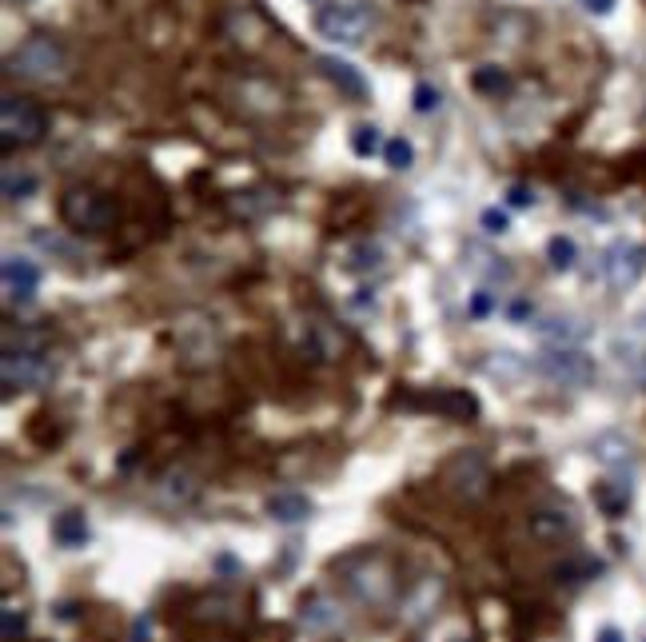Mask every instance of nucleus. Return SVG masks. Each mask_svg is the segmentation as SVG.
Segmentation results:
<instances>
[{
  "mask_svg": "<svg viewBox=\"0 0 646 642\" xmlns=\"http://www.w3.org/2000/svg\"><path fill=\"white\" fill-rule=\"evenodd\" d=\"M383 160H387V168L407 172V168H411V160H415V148H411L403 136H395V140H387V144H383Z\"/></svg>",
  "mask_w": 646,
  "mask_h": 642,
  "instance_id": "2f4dec72",
  "label": "nucleus"
},
{
  "mask_svg": "<svg viewBox=\"0 0 646 642\" xmlns=\"http://www.w3.org/2000/svg\"><path fill=\"white\" fill-rule=\"evenodd\" d=\"M351 148H355V156H375V152L383 148L379 128H375V124H359L355 136H351Z\"/></svg>",
  "mask_w": 646,
  "mask_h": 642,
  "instance_id": "473e14b6",
  "label": "nucleus"
},
{
  "mask_svg": "<svg viewBox=\"0 0 646 642\" xmlns=\"http://www.w3.org/2000/svg\"><path fill=\"white\" fill-rule=\"evenodd\" d=\"M52 539H56L60 547H68V551L84 547V543H88V519H84V511H64V515H56V519H52Z\"/></svg>",
  "mask_w": 646,
  "mask_h": 642,
  "instance_id": "4be33fe9",
  "label": "nucleus"
},
{
  "mask_svg": "<svg viewBox=\"0 0 646 642\" xmlns=\"http://www.w3.org/2000/svg\"><path fill=\"white\" fill-rule=\"evenodd\" d=\"M527 531H531L535 543H547V547L571 543L579 535V515L571 507H539V511H531Z\"/></svg>",
  "mask_w": 646,
  "mask_h": 642,
  "instance_id": "9d476101",
  "label": "nucleus"
},
{
  "mask_svg": "<svg viewBox=\"0 0 646 642\" xmlns=\"http://www.w3.org/2000/svg\"><path fill=\"white\" fill-rule=\"evenodd\" d=\"M44 132H48L44 104H36L28 96H16V92H4V100H0V148L4 152L32 148V144L44 140Z\"/></svg>",
  "mask_w": 646,
  "mask_h": 642,
  "instance_id": "20e7f679",
  "label": "nucleus"
},
{
  "mask_svg": "<svg viewBox=\"0 0 646 642\" xmlns=\"http://www.w3.org/2000/svg\"><path fill=\"white\" fill-rule=\"evenodd\" d=\"M335 575L371 611H383L399 599V571L383 551H351L335 559Z\"/></svg>",
  "mask_w": 646,
  "mask_h": 642,
  "instance_id": "f257e3e1",
  "label": "nucleus"
},
{
  "mask_svg": "<svg viewBox=\"0 0 646 642\" xmlns=\"http://www.w3.org/2000/svg\"><path fill=\"white\" fill-rule=\"evenodd\" d=\"M547 260H551L555 272H571L575 260H579L575 240H571V236H551V240H547Z\"/></svg>",
  "mask_w": 646,
  "mask_h": 642,
  "instance_id": "cd10ccee",
  "label": "nucleus"
},
{
  "mask_svg": "<svg viewBox=\"0 0 646 642\" xmlns=\"http://www.w3.org/2000/svg\"><path fill=\"white\" fill-rule=\"evenodd\" d=\"M595 451H599V459H603L607 467H627V463H631V443H627L623 435H603V439L595 443Z\"/></svg>",
  "mask_w": 646,
  "mask_h": 642,
  "instance_id": "c756f323",
  "label": "nucleus"
},
{
  "mask_svg": "<svg viewBox=\"0 0 646 642\" xmlns=\"http://www.w3.org/2000/svg\"><path fill=\"white\" fill-rule=\"evenodd\" d=\"M52 359L48 351H4L0 359V379H4V391H36L52 379Z\"/></svg>",
  "mask_w": 646,
  "mask_h": 642,
  "instance_id": "0eeeda50",
  "label": "nucleus"
},
{
  "mask_svg": "<svg viewBox=\"0 0 646 642\" xmlns=\"http://www.w3.org/2000/svg\"><path fill=\"white\" fill-rule=\"evenodd\" d=\"M371 24H375L371 0H327L316 8V32L331 44H343V48L359 44L371 32Z\"/></svg>",
  "mask_w": 646,
  "mask_h": 642,
  "instance_id": "39448f33",
  "label": "nucleus"
},
{
  "mask_svg": "<svg viewBox=\"0 0 646 642\" xmlns=\"http://www.w3.org/2000/svg\"><path fill=\"white\" fill-rule=\"evenodd\" d=\"M0 619H4V642H20V635L28 631V615L16 607H4Z\"/></svg>",
  "mask_w": 646,
  "mask_h": 642,
  "instance_id": "f704fd0d",
  "label": "nucleus"
},
{
  "mask_svg": "<svg viewBox=\"0 0 646 642\" xmlns=\"http://www.w3.org/2000/svg\"><path fill=\"white\" fill-rule=\"evenodd\" d=\"M228 208L240 220H260V216H268L276 208V196L268 188H248V192H232L228 196Z\"/></svg>",
  "mask_w": 646,
  "mask_h": 642,
  "instance_id": "aec40b11",
  "label": "nucleus"
},
{
  "mask_svg": "<svg viewBox=\"0 0 646 642\" xmlns=\"http://www.w3.org/2000/svg\"><path fill=\"white\" fill-rule=\"evenodd\" d=\"M419 407L443 415V419H455V423H471L479 415V399L471 391H455V387H443V391H431L427 399H419Z\"/></svg>",
  "mask_w": 646,
  "mask_h": 642,
  "instance_id": "f8f14e48",
  "label": "nucleus"
},
{
  "mask_svg": "<svg viewBox=\"0 0 646 642\" xmlns=\"http://www.w3.org/2000/svg\"><path fill=\"white\" fill-rule=\"evenodd\" d=\"M599 642H623V631H619V627H603V631H599Z\"/></svg>",
  "mask_w": 646,
  "mask_h": 642,
  "instance_id": "79ce46f5",
  "label": "nucleus"
},
{
  "mask_svg": "<svg viewBox=\"0 0 646 642\" xmlns=\"http://www.w3.org/2000/svg\"><path fill=\"white\" fill-rule=\"evenodd\" d=\"M531 331L551 347H579L591 335V323L575 320V316H543L531 323Z\"/></svg>",
  "mask_w": 646,
  "mask_h": 642,
  "instance_id": "4468645a",
  "label": "nucleus"
},
{
  "mask_svg": "<svg viewBox=\"0 0 646 642\" xmlns=\"http://www.w3.org/2000/svg\"><path fill=\"white\" fill-rule=\"evenodd\" d=\"M4 76L24 84H60L68 76V48L52 32H32L8 52Z\"/></svg>",
  "mask_w": 646,
  "mask_h": 642,
  "instance_id": "f03ea898",
  "label": "nucleus"
},
{
  "mask_svg": "<svg viewBox=\"0 0 646 642\" xmlns=\"http://www.w3.org/2000/svg\"><path fill=\"white\" fill-rule=\"evenodd\" d=\"M535 371L551 383H563V387H583L595 379V363L579 351V347H551L535 359Z\"/></svg>",
  "mask_w": 646,
  "mask_h": 642,
  "instance_id": "6e6552de",
  "label": "nucleus"
},
{
  "mask_svg": "<svg viewBox=\"0 0 646 642\" xmlns=\"http://www.w3.org/2000/svg\"><path fill=\"white\" fill-rule=\"evenodd\" d=\"M176 343H180V351L184 355H192L188 363H212L216 359V351H220V335H216V327L212 323H180V331H176Z\"/></svg>",
  "mask_w": 646,
  "mask_h": 642,
  "instance_id": "ddd939ff",
  "label": "nucleus"
},
{
  "mask_svg": "<svg viewBox=\"0 0 646 642\" xmlns=\"http://www.w3.org/2000/svg\"><path fill=\"white\" fill-rule=\"evenodd\" d=\"M36 188H40V180L32 172H12V168L4 172V200H12V204L16 200H28Z\"/></svg>",
  "mask_w": 646,
  "mask_h": 642,
  "instance_id": "7c9ffc66",
  "label": "nucleus"
},
{
  "mask_svg": "<svg viewBox=\"0 0 646 642\" xmlns=\"http://www.w3.org/2000/svg\"><path fill=\"white\" fill-rule=\"evenodd\" d=\"M60 220L80 236H108L120 220L116 200L96 184H72L60 196Z\"/></svg>",
  "mask_w": 646,
  "mask_h": 642,
  "instance_id": "7ed1b4c3",
  "label": "nucleus"
},
{
  "mask_svg": "<svg viewBox=\"0 0 646 642\" xmlns=\"http://www.w3.org/2000/svg\"><path fill=\"white\" fill-rule=\"evenodd\" d=\"M240 611H244V603L236 599V595H228V591H216V595H204L200 603H196V619L200 623H232V619H240Z\"/></svg>",
  "mask_w": 646,
  "mask_h": 642,
  "instance_id": "6ab92c4d",
  "label": "nucleus"
},
{
  "mask_svg": "<svg viewBox=\"0 0 646 642\" xmlns=\"http://www.w3.org/2000/svg\"><path fill=\"white\" fill-rule=\"evenodd\" d=\"M439 599H443V583H439L435 575L419 579V583H415V591H407V595H403V619H407V623H423V619L439 607Z\"/></svg>",
  "mask_w": 646,
  "mask_h": 642,
  "instance_id": "f3484780",
  "label": "nucleus"
},
{
  "mask_svg": "<svg viewBox=\"0 0 646 642\" xmlns=\"http://www.w3.org/2000/svg\"><path fill=\"white\" fill-rule=\"evenodd\" d=\"M475 256H479V260H471L475 272H487L491 280H507L511 276V268L507 264H495V256H483V252H475Z\"/></svg>",
  "mask_w": 646,
  "mask_h": 642,
  "instance_id": "c9c22d12",
  "label": "nucleus"
},
{
  "mask_svg": "<svg viewBox=\"0 0 646 642\" xmlns=\"http://www.w3.org/2000/svg\"><path fill=\"white\" fill-rule=\"evenodd\" d=\"M435 108H439V88L415 84V112H435Z\"/></svg>",
  "mask_w": 646,
  "mask_h": 642,
  "instance_id": "e433bc0d",
  "label": "nucleus"
},
{
  "mask_svg": "<svg viewBox=\"0 0 646 642\" xmlns=\"http://www.w3.org/2000/svg\"><path fill=\"white\" fill-rule=\"evenodd\" d=\"M471 84H475L479 92H487V96H499V92H511V76H507L503 68H495V64H483V68H475V76H471Z\"/></svg>",
  "mask_w": 646,
  "mask_h": 642,
  "instance_id": "c85d7f7f",
  "label": "nucleus"
},
{
  "mask_svg": "<svg viewBox=\"0 0 646 642\" xmlns=\"http://www.w3.org/2000/svg\"><path fill=\"white\" fill-rule=\"evenodd\" d=\"M347 351V339L339 335V327L323 320H312L304 327V355L316 359V363H335L339 355Z\"/></svg>",
  "mask_w": 646,
  "mask_h": 642,
  "instance_id": "2eb2a0df",
  "label": "nucleus"
},
{
  "mask_svg": "<svg viewBox=\"0 0 646 642\" xmlns=\"http://www.w3.org/2000/svg\"><path fill=\"white\" fill-rule=\"evenodd\" d=\"M591 16H607V12H615V0H579Z\"/></svg>",
  "mask_w": 646,
  "mask_h": 642,
  "instance_id": "a19ab883",
  "label": "nucleus"
},
{
  "mask_svg": "<svg viewBox=\"0 0 646 642\" xmlns=\"http://www.w3.org/2000/svg\"><path fill=\"white\" fill-rule=\"evenodd\" d=\"M531 316H535L531 300H511V304H507V320L511 323H527Z\"/></svg>",
  "mask_w": 646,
  "mask_h": 642,
  "instance_id": "ea45409f",
  "label": "nucleus"
},
{
  "mask_svg": "<svg viewBox=\"0 0 646 642\" xmlns=\"http://www.w3.org/2000/svg\"><path fill=\"white\" fill-rule=\"evenodd\" d=\"M595 503L603 507V515L623 519V515H627V507H631V483H619V479L599 483V487H595Z\"/></svg>",
  "mask_w": 646,
  "mask_h": 642,
  "instance_id": "393cba45",
  "label": "nucleus"
},
{
  "mask_svg": "<svg viewBox=\"0 0 646 642\" xmlns=\"http://www.w3.org/2000/svg\"><path fill=\"white\" fill-rule=\"evenodd\" d=\"M643 272H646V252L639 244H615V248H607V256H603V280L615 292L635 288L643 280Z\"/></svg>",
  "mask_w": 646,
  "mask_h": 642,
  "instance_id": "1a4fd4ad",
  "label": "nucleus"
},
{
  "mask_svg": "<svg viewBox=\"0 0 646 642\" xmlns=\"http://www.w3.org/2000/svg\"><path fill=\"white\" fill-rule=\"evenodd\" d=\"M599 571H603V563H599V559H591V555H575V559H567V563H559V567H555V579L575 587V583L595 579Z\"/></svg>",
  "mask_w": 646,
  "mask_h": 642,
  "instance_id": "bb28decb",
  "label": "nucleus"
},
{
  "mask_svg": "<svg viewBox=\"0 0 646 642\" xmlns=\"http://www.w3.org/2000/svg\"><path fill=\"white\" fill-rule=\"evenodd\" d=\"M316 64H320V72L343 92V96H351V100H367V96H371V88H367V80H363V72H359L355 64H347V60H339V56H320Z\"/></svg>",
  "mask_w": 646,
  "mask_h": 642,
  "instance_id": "dca6fc26",
  "label": "nucleus"
},
{
  "mask_svg": "<svg viewBox=\"0 0 646 642\" xmlns=\"http://www.w3.org/2000/svg\"><path fill=\"white\" fill-rule=\"evenodd\" d=\"M507 204H511V208H531V204H535V188L511 184V188H507Z\"/></svg>",
  "mask_w": 646,
  "mask_h": 642,
  "instance_id": "58836bf2",
  "label": "nucleus"
},
{
  "mask_svg": "<svg viewBox=\"0 0 646 642\" xmlns=\"http://www.w3.org/2000/svg\"><path fill=\"white\" fill-rule=\"evenodd\" d=\"M443 487L459 503H479L491 491V463L479 451H459L443 463Z\"/></svg>",
  "mask_w": 646,
  "mask_h": 642,
  "instance_id": "423d86ee",
  "label": "nucleus"
},
{
  "mask_svg": "<svg viewBox=\"0 0 646 642\" xmlns=\"http://www.w3.org/2000/svg\"><path fill=\"white\" fill-rule=\"evenodd\" d=\"M343 268H347V272H359V276L379 272V268H383V248L371 244V240L347 244V248H343Z\"/></svg>",
  "mask_w": 646,
  "mask_h": 642,
  "instance_id": "5701e85b",
  "label": "nucleus"
},
{
  "mask_svg": "<svg viewBox=\"0 0 646 642\" xmlns=\"http://www.w3.org/2000/svg\"><path fill=\"white\" fill-rule=\"evenodd\" d=\"M0 280H4V296L8 304H28L40 288V268L24 256H4L0 264Z\"/></svg>",
  "mask_w": 646,
  "mask_h": 642,
  "instance_id": "9b49d317",
  "label": "nucleus"
},
{
  "mask_svg": "<svg viewBox=\"0 0 646 642\" xmlns=\"http://www.w3.org/2000/svg\"><path fill=\"white\" fill-rule=\"evenodd\" d=\"M48 331L44 327H4V351H48Z\"/></svg>",
  "mask_w": 646,
  "mask_h": 642,
  "instance_id": "a878e982",
  "label": "nucleus"
},
{
  "mask_svg": "<svg viewBox=\"0 0 646 642\" xmlns=\"http://www.w3.org/2000/svg\"><path fill=\"white\" fill-rule=\"evenodd\" d=\"M615 355L627 359V363H643L646 359V312H639L635 320L627 323V331L615 343Z\"/></svg>",
  "mask_w": 646,
  "mask_h": 642,
  "instance_id": "b1692460",
  "label": "nucleus"
},
{
  "mask_svg": "<svg viewBox=\"0 0 646 642\" xmlns=\"http://www.w3.org/2000/svg\"><path fill=\"white\" fill-rule=\"evenodd\" d=\"M479 220H483V228H487L491 236H503V232L511 228L507 212H499V208H483V216H479Z\"/></svg>",
  "mask_w": 646,
  "mask_h": 642,
  "instance_id": "4c0bfd02",
  "label": "nucleus"
},
{
  "mask_svg": "<svg viewBox=\"0 0 646 642\" xmlns=\"http://www.w3.org/2000/svg\"><path fill=\"white\" fill-rule=\"evenodd\" d=\"M491 312H499V296H495V292H487V288L471 292V300H467V316H471V320H487Z\"/></svg>",
  "mask_w": 646,
  "mask_h": 642,
  "instance_id": "72a5a7b5",
  "label": "nucleus"
},
{
  "mask_svg": "<svg viewBox=\"0 0 646 642\" xmlns=\"http://www.w3.org/2000/svg\"><path fill=\"white\" fill-rule=\"evenodd\" d=\"M300 623L308 627V631H331V627H339V607L327 599V595H308L304 599V607H300Z\"/></svg>",
  "mask_w": 646,
  "mask_h": 642,
  "instance_id": "412c9836",
  "label": "nucleus"
},
{
  "mask_svg": "<svg viewBox=\"0 0 646 642\" xmlns=\"http://www.w3.org/2000/svg\"><path fill=\"white\" fill-rule=\"evenodd\" d=\"M264 511H268L276 523H304V519L312 515V499L300 495V491H276V495H268Z\"/></svg>",
  "mask_w": 646,
  "mask_h": 642,
  "instance_id": "a211bd4d",
  "label": "nucleus"
}]
</instances>
